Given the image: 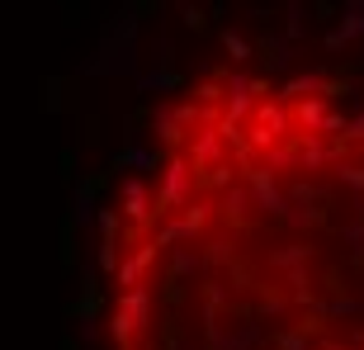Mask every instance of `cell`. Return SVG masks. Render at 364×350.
<instances>
[{"mask_svg": "<svg viewBox=\"0 0 364 350\" xmlns=\"http://www.w3.org/2000/svg\"><path fill=\"white\" fill-rule=\"evenodd\" d=\"M105 350H364V100L218 62L151 123L105 232Z\"/></svg>", "mask_w": 364, "mask_h": 350, "instance_id": "cell-1", "label": "cell"}]
</instances>
